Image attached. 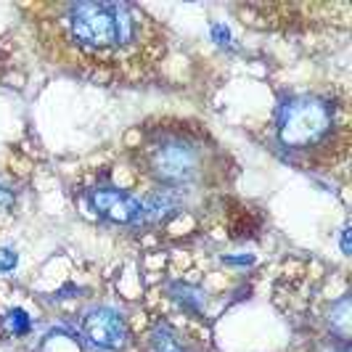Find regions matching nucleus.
<instances>
[{
    "mask_svg": "<svg viewBox=\"0 0 352 352\" xmlns=\"http://www.w3.org/2000/svg\"><path fill=\"white\" fill-rule=\"evenodd\" d=\"M141 167L162 188H191L204 183L212 167V148L191 127H159L141 146Z\"/></svg>",
    "mask_w": 352,
    "mask_h": 352,
    "instance_id": "obj_2",
    "label": "nucleus"
},
{
    "mask_svg": "<svg viewBox=\"0 0 352 352\" xmlns=\"http://www.w3.org/2000/svg\"><path fill=\"white\" fill-rule=\"evenodd\" d=\"M223 263L226 265H252L254 263V257L247 254V257H223Z\"/></svg>",
    "mask_w": 352,
    "mask_h": 352,
    "instance_id": "obj_14",
    "label": "nucleus"
},
{
    "mask_svg": "<svg viewBox=\"0 0 352 352\" xmlns=\"http://www.w3.org/2000/svg\"><path fill=\"white\" fill-rule=\"evenodd\" d=\"M90 210L114 226H143V204L141 199L122 188L98 186L88 194Z\"/></svg>",
    "mask_w": 352,
    "mask_h": 352,
    "instance_id": "obj_4",
    "label": "nucleus"
},
{
    "mask_svg": "<svg viewBox=\"0 0 352 352\" xmlns=\"http://www.w3.org/2000/svg\"><path fill=\"white\" fill-rule=\"evenodd\" d=\"M177 302L186 307V310H191V313H199L201 310V305H204V294L199 292V289H194V286H180L177 289Z\"/></svg>",
    "mask_w": 352,
    "mask_h": 352,
    "instance_id": "obj_9",
    "label": "nucleus"
},
{
    "mask_svg": "<svg viewBox=\"0 0 352 352\" xmlns=\"http://www.w3.org/2000/svg\"><path fill=\"white\" fill-rule=\"evenodd\" d=\"M8 329L14 331V334H27L30 329H32V320H30V316L24 313V310H11L8 313Z\"/></svg>",
    "mask_w": 352,
    "mask_h": 352,
    "instance_id": "obj_10",
    "label": "nucleus"
},
{
    "mask_svg": "<svg viewBox=\"0 0 352 352\" xmlns=\"http://www.w3.org/2000/svg\"><path fill=\"white\" fill-rule=\"evenodd\" d=\"M11 207H14V191L0 183V210H11Z\"/></svg>",
    "mask_w": 352,
    "mask_h": 352,
    "instance_id": "obj_12",
    "label": "nucleus"
},
{
    "mask_svg": "<svg viewBox=\"0 0 352 352\" xmlns=\"http://www.w3.org/2000/svg\"><path fill=\"white\" fill-rule=\"evenodd\" d=\"M148 344H151V352H188L186 342L180 339V334L170 323H157L151 329Z\"/></svg>",
    "mask_w": 352,
    "mask_h": 352,
    "instance_id": "obj_7",
    "label": "nucleus"
},
{
    "mask_svg": "<svg viewBox=\"0 0 352 352\" xmlns=\"http://www.w3.org/2000/svg\"><path fill=\"white\" fill-rule=\"evenodd\" d=\"M141 204L143 223H162L186 207V191L183 188H157L146 199H141Z\"/></svg>",
    "mask_w": 352,
    "mask_h": 352,
    "instance_id": "obj_6",
    "label": "nucleus"
},
{
    "mask_svg": "<svg viewBox=\"0 0 352 352\" xmlns=\"http://www.w3.org/2000/svg\"><path fill=\"white\" fill-rule=\"evenodd\" d=\"M16 263H19L16 249H11V247L0 249V273H11V270L16 267Z\"/></svg>",
    "mask_w": 352,
    "mask_h": 352,
    "instance_id": "obj_11",
    "label": "nucleus"
},
{
    "mask_svg": "<svg viewBox=\"0 0 352 352\" xmlns=\"http://www.w3.org/2000/svg\"><path fill=\"white\" fill-rule=\"evenodd\" d=\"M212 35H214V40H217L220 45H228L230 35H228V30H226V27H220V24H214V27H212Z\"/></svg>",
    "mask_w": 352,
    "mask_h": 352,
    "instance_id": "obj_13",
    "label": "nucleus"
},
{
    "mask_svg": "<svg viewBox=\"0 0 352 352\" xmlns=\"http://www.w3.org/2000/svg\"><path fill=\"white\" fill-rule=\"evenodd\" d=\"M329 326H331V331L347 339V334H350V297H342L336 305H331Z\"/></svg>",
    "mask_w": 352,
    "mask_h": 352,
    "instance_id": "obj_8",
    "label": "nucleus"
},
{
    "mask_svg": "<svg viewBox=\"0 0 352 352\" xmlns=\"http://www.w3.org/2000/svg\"><path fill=\"white\" fill-rule=\"evenodd\" d=\"M336 127L334 106L320 96H289L278 109V143L286 151L305 154L310 148H318Z\"/></svg>",
    "mask_w": 352,
    "mask_h": 352,
    "instance_id": "obj_3",
    "label": "nucleus"
},
{
    "mask_svg": "<svg viewBox=\"0 0 352 352\" xmlns=\"http://www.w3.org/2000/svg\"><path fill=\"white\" fill-rule=\"evenodd\" d=\"M53 45L80 67L130 69L157 51L148 37V21L135 6L82 0L56 6Z\"/></svg>",
    "mask_w": 352,
    "mask_h": 352,
    "instance_id": "obj_1",
    "label": "nucleus"
},
{
    "mask_svg": "<svg viewBox=\"0 0 352 352\" xmlns=\"http://www.w3.org/2000/svg\"><path fill=\"white\" fill-rule=\"evenodd\" d=\"M82 336L98 350L117 352L127 344V320L114 307H90L82 316Z\"/></svg>",
    "mask_w": 352,
    "mask_h": 352,
    "instance_id": "obj_5",
    "label": "nucleus"
},
{
    "mask_svg": "<svg viewBox=\"0 0 352 352\" xmlns=\"http://www.w3.org/2000/svg\"><path fill=\"white\" fill-rule=\"evenodd\" d=\"M342 252L350 254V228H347V226L342 228Z\"/></svg>",
    "mask_w": 352,
    "mask_h": 352,
    "instance_id": "obj_15",
    "label": "nucleus"
}]
</instances>
